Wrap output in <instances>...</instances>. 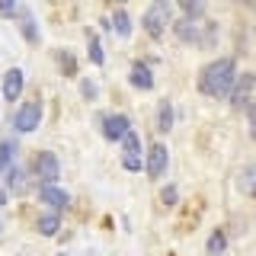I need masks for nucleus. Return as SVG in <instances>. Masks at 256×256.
<instances>
[{
	"label": "nucleus",
	"instance_id": "8",
	"mask_svg": "<svg viewBox=\"0 0 256 256\" xmlns=\"http://www.w3.org/2000/svg\"><path fill=\"white\" fill-rule=\"evenodd\" d=\"M166 160H170V154H166V148H164V144H150V150H148V164H144V170L150 173V180L164 176V170H166Z\"/></svg>",
	"mask_w": 256,
	"mask_h": 256
},
{
	"label": "nucleus",
	"instance_id": "24",
	"mask_svg": "<svg viewBox=\"0 0 256 256\" xmlns=\"http://www.w3.org/2000/svg\"><path fill=\"white\" fill-rule=\"evenodd\" d=\"M182 4H186L189 13H198V10H202V4H198V0H182Z\"/></svg>",
	"mask_w": 256,
	"mask_h": 256
},
{
	"label": "nucleus",
	"instance_id": "27",
	"mask_svg": "<svg viewBox=\"0 0 256 256\" xmlns=\"http://www.w3.org/2000/svg\"><path fill=\"white\" fill-rule=\"evenodd\" d=\"M112 4H122V0H112Z\"/></svg>",
	"mask_w": 256,
	"mask_h": 256
},
{
	"label": "nucleus",
	"instance_id": "1",
	"mask_svg": "<svg viewBox=\"0 0 256 256\" xmlns=\"http://www.w3.org/2000/svg\"><path fill=\"white\" fill-rule=\"evenodd\" d=\"M237 77V61L234 58H214L212 64H205L198 74V90L205 96H228Z\"/></svg>",
	"mask_w": 256,
	"mask_h": 256
},
{
	"label": "nucleus",
	"instance_id": "15",
	"mask_svg": "<svg viewBox=\"0 0 256 256\" xmlns=\"http://www.w3.org/2000/svg\"><path fill=\"white\" fill-rule=\"evenodd\" d=\"M208 256H221L228 250V240H224V230H212V237H208Z\"/></svg>",
	"mask_w": 256,
	"mask_h": 256
},
{
	"label": "nucleus",
	"instance_id": "11",
	"mask_svg": "<svg viewBox=\"0 0 256 256\" xmlns=\"http://www.w3.org/2000/svg\"><path fill=\"white\" fill-rule=\"evenodd\" d=\"M128 80H132L138 90H150L154 86V74H150V68L144 61H134L132 64V70H128Z\"/></svg>",
	"mask_w": 256,
	"mask_h": 256
},
{
	"label": "nucleus",
	"instance_id": "9",
	"mask_svg": "<svg viewBox=\"0 0 256 256\" xmlns=\"http://www.w3.org/2000/svg\"><path fill=\"white\" fill-rule=\"evenodd\" d=\"M128 132H132V122H128L125 116H106L102 118V134H106L109 141H122Z\"/></svg>",
	"mask_w": 256,
	"mask_h": 256
},
{
	"label": "nucleus",
	"instance_id": "13",
	"mask_svg": "<svg viewBox=\"0 0 256 256\" xmlns=\"http://www.w3.org/2000/svg\"><path fill=\"white\" fill-rule=\"evenodd\" d=\"M157 132H173V106H170V100H164L160 102V109H157Z\"/></svg>",
	"mask_w": 256,
	"mask_h": 256
},
{
	"label": "nucleus",
	"instance_id": "6",
	"mask_svg": "<svg viewBox=\"0 0 256 256\" xmlns=\"http://www.w3.org/2000/svg\"><path fill=\"white\" fill-rule=\"evenodd\" d=\"M250 96H253V74H237L234 77V86H230V93H228L230 106H237V109L246 106Z\"/></svg>",
	"mask_w": 256,
	"mask_h": 256
},
{
	"label": "nucleus",
	"instance_id": "22",
	"mask_svg": "<svg viewBox=\"0 0 256 256\" xmlns=\"http://www.w3.org/2000/svg\"><path fill=\"white\" fill-rule=\"evenodd\" d=\"M10 186L13 189H22V170H13L10 173Z\"/></svg>",
	"mask_w": 256,
	"mask_h": 256
},
{
	"label": "nucleus",
	"instance_id": "14",
	"mask_svg": "<svg viewBox=\"0 0 256 256\" xmlns=\"http://www.w3.org/2000/svg\"><path fill=\"white\" fill-rule=\"evenodd\" d=\"M173 32H176V38H182V42H196L198 38V26L192 20H180L173 26Z\"/></svg>",
	"mask_w": 256,
	"mask_h": 256
},
{
	"label": "nucleus",
	"instance_id": "16",
	"mask_svg": "<svg viewBox=\"0 0 256 256\" xmlns=\"http://www.w3.org/2000/svg\"><path fill=\"white\" fill-rule=\"evenodd\" d=\"M112 29H116L118 36H128V32H132V16H128V10L112 13Z\"/></svg>",
	"mask_w": 256,
	"mask_h": 256
},
{
	"label": "nucleus",
	"instance_id": "20",
	"mask_svg": "<svg viewBox=\"0 0 256 256\" xmlns=\"http://www.w3.org/2000/svg\"><path fill=\"white\" fill-rule=\"evenodd\" d=\"M22 36H26L29 42H38V32L32 29V20H29V16H26V20H22Z\"/></svg>",
	"mask_w": 256,
	"mask_h": 256
},
{
	"label": "nucleus",
	"instance_id": "4",
	"mask_svg": "<svg viewBox=\"0 0 256 256\" xmlns=\"http://www.w3.org/2000/svg\"><path fill=\"white\" fill-rule=\"evenodd\" d=\"M32 173H36L42 182H54V180H58V173H61L58 157H54V154H48V150H38L36 160H32Z\"/></svg>",
	"mask_w": 256,
	"mask_h": 256
},
{
	"label": "nucleus",
	"instance_id": "5",
	"mask_svg": "<svg viewBox=\"0 0 256 256\" xmlns=\"http://www.w3.org/2000/svg\"><path fill=\"white\" fill-rule=\"evenodd\" d=\"M38 196H42V202L48 205V212H54V214H61L64 208L70 205V196L64 189H58L54 182H42V189H38Z\"/></svg>",
	"mask_w": 256,
	"mask_h": 256
},
{
	"label": "nucleus",
	"instance_id": "25",
	"mask_svg": "<svg viewBox=\"0 0 256 256\" xmlns=\"http://www.w3.org/2000/svg\"><path fill=\"white\" fill-rule=\"evenodd\" d=\"M84 93H86V96L93 100V93H96V90H93V84H90V80H84Z\"/></svg>",
	"mask_w": 256,
	"mask_h": 256
},
{
	"label": "nucleus",
	"instance_id": "28",
	"mask_svg": "<svg viewBox=\"0 0 256 256\" xmlns=\"http://www.w3.org/2000/svg\"><path fill=\"white\" fill-rule=\"evenodd\" d=\"M0 234H4V228H0Z\"/></svg>",
	"mask_w": 256,
	"mask_h": 256
},
{
	"label": "nucleus",
	"instance_id": "18",
	"mask_svg": "<svg viewBox=\"0 0 256 256\" xmlns=\"http://www.w3.org/2000/svg\"><path fill=\"white\" fill-rule=\"evenodd\" d=\"M240 189H244V192H250V189H253V170H250V166L240 173Z\"/></svg>",
	"mask_w": 256,
	"mask_h": 256
},
{
	"label": "nucleus",
	"instance_id": "21",
	"mask_svg": "<svg viewBox=\"0 0 256 256\" xmlns=\"http://www.w3.org/2000/svg\"><path fill=\"white\" fill-rule=\"evenodd\" d=\"M160 198H164L166 205H173V202H176V186H164V192H160Z\"/></svg>",
	"mask_w": 256,
	"mask_h": 256
},
{
	"label": "nucleus",
	"instance_id": "19",
	"mask_svg": "<svg viewBox=\"0 0 256 256\" xmlns=\"http://www.w3.org/2000/svg\"><path fill=\"white\" fill-rule=\"evenodd\" d=\"M10 144H0V173H4L6 170V166H10Z\"/></svg>",
	"mask_w": 256,
	"mask_h": 256
},
{
	"label": "nucleus",
	"instance_id": "7",
	"mask_svg": "<svg viewBox=\"0 0 256 256\" xmlns=\"http://www.w3.org/2000/svg\"><path fill=\"white\" fill-rule=\"evenodd\" d=\"M122 148H125L122 166H125V170H141V141H138V134L128 132L122 138Z\"/></svg>",
	"mask_w": 256,
	"mask_h": 256
},
{
	"label": "nucleus",
	"instance_id": "2",
	"mask_svg": "<svg viewBox=\"0 0 256 256\" xmlns=\"http://www.w3.org/2000/svg\"><path fill=\"white\" fill-rule=\"evenodd\" d=\"M38 122H42V102L38 100H29V102H22L20 109H16V116H13V128L20 134H29V132H36Z\"/></svg>",
	"mask_w": 256,
	"mask_h": 256
},
{
	"label": "nucleus",
	"instance_id": "10",
	"mask_svg": "<svg viewBox=\"0 0 256 256\" xmlns=\"http://www.w3.org/2000/svg\"><path fill=\"white\" fill-rule=\"evenodd\" d=\"M22 84H26V74H22L20 68H10L4 74V96H6V100H20Z\"/></svg>",
	"mask_w": 256,
	"mask_h": 256
},
{
	"label": "nucleus",
	"instance_id": "3",
	"mask_svg": "<svg viewBox=\"0 0 256 256\" xmlns=\"http://www.w3.org/2000/svg\"><path fill=\"white\" fill-rule=\"evenodd\" d=\"M166 22H170V0H154V4L148 6V13H144V29H148V36H160V32L166 29Z\"/></svg>",
	"mask_w": 256,
	"mask_h": 256
},
{
	"label": "nucleus",
	"instance_id": "12",
	"mask_svg": "<svg viewBox=\"0 0 256 256\" xmlns=\"http://www.w3.org/2000/svg\"><path fill=\"white\" fill-rule=\"evenodd\" d=\"M36 228H38V234H45V237H54V234L61 230V218H58L54 212H45V214H38Z\"/></svg>",
	"mask_w": 256,
	"mask_h": 256
},
{
	"label": "nucleus",
	"instance_id": "17",
	"mask_svg": "<svg viewBox=\"0 0 256 256\" xmlns=\"http://www.w3.org/2000/svg\"><path fill=\"white\" fill-rule=\"evenodd\" d=\"M86 42H90V61H93V64H102V61H106L102 45H100V36H93V32H90V36H86Z\"/></svg>",
	"mask_w": 256,
	"mask_h": 256
},
{
	"label": "nucleus",
	"instance_id": "29",
	"mask_svg": "<svg viewBox=\"0 0 256 256\" xmlns=\"http://www.w3.org/2000/svg\"><path fill=\"white\" fill-rule=\"evenodd\" d=\"M246 4H250V0H246Z\"/></svg>",
	"mask_w": 256,
	"mask_h": 256
},
{
	"label": "nucleus",
	"instance_id": "23",
	"mask_svg": "<svg viewBox=\"0 0 256 256\" xmlns=\"http://www.w3.org/2000/svg\"><path fill=\"white\" fill-rule=\"evenodd\" d=\"M16 10V0H0V13H13Z\"/></svg>",
	"mask_w": 256,
	"mask_h": 256
},
{
	"label": "nucleus",
	"instance_id": "26",
	"mask_svg": "<svg viewBox=\"0 0 256 256\" xmlns=\"http://www.w3.org/2000/svg\"><path fill=\"white\" fill-rule=\"evenodd\" d=\"M0 205H6V192L4 189H0Z\"/></svg>",
	"mask_w": 256,
	"mask_h": 256
}]
</instances>
